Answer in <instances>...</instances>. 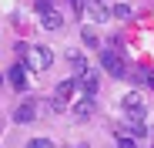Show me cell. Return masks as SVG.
I'll return each mask as SVG.
<instances>
[{"instance_id":"52a82bcc","label":"cell","mask_w":154,"mask_h":148,"mask_svg":"<svg viewBox=\"0 0 154 148\" xmlns=\"http://www.w3.org/2000/svg\"><path fill=\"white\" fill-rule=\"evenodd\" d=\"M14 121H17V125H30V121H37V101H23L14 111Z\"/></svg>"},{"instance_id":"9a60e30c","label":"cell","mask_w":154,"mask_h":148,"mask_svg":"<svg viewBox=\"0 0 154 148\" xmlns=\"http://www.w3.org/2000/svg\"><path fill=\"white\" fill-rule=\"evenodd\" d=\"M27 145H30V148H57V145L50 141V138H30Z\"/></svg>"},{"instance_id":"d6986e66","label":"cell","mask_w":154,"mask_h":148,"mask_svg":"<svg viewBox=\"0 0 154 148\" xmlns=\"http://www.w3.org/2000/svg\"><path fill=\"white\" fill-rule=\"evenodd\" d=\"M77 148H91V145H77Z\"/></svg>"},{"instance_id":"9c48e42d","label":"cell","mask_w":154,"mask_h":148,"mask_svg":"<svg viewBox=\"0 0 154 148\" xmlns=\"http://www.w3.org/2000/svg\"><path fill=\"white\" fill-rule=\"evenodd\" d=\"M77 84L84 88V94H87V98H97V71H87L84 78H77Z\"/></svg>"},{"instance_id":"4fadbf2b","label":"cell","mask_w":154,"mask_h":148,"mask_svg":"<svg viewBox=\"0 0 154 148\" xmlns=\"http://www.w3.org/2000/svg\"><path fill=\"white\" fill-rule=\"evenodd\" d=\"M131 14H134L131 4H114V7H111V17H114V20H131Z\"/></svg>"},{"instance_id":"3957f363","label":"cell","mask_w":154,"mask_h":148,"mask_svg":"<svg viewBox=\"0 0 154 148\" xmlns=\"http://www.w3.org/2000/svg\"><path fill=\"white\" fill-rule=\"evenodd\" d=\"M100 64H104V71L111 74V78H124V74H127V64L121 61L117 51H104V54H100Z\"/></svg>"},{"instance_id":"8992f818","label":"cell","mask_w":154,"mask_h":148,"mask_svg":"<svg viewBox=\"0 0 154 148\" xmlns=\"http://www.w3.org/2000/svg\"><path fill=\"white\" fill-rule=\"evenodd\" d=\"M7 81L14 84V91H27V67H23V61L7 71Z\"/></svg>"},{"instance_id":"7a4b0ae2","label":"cell","mask_w":154,"mask_h":148,"mask_svg":"<svg viewBox=\"0 0 154 148\" xmlns=\"http://www.w3.org/2000/svg\"><path fill=\"white\" fill-rule=\"evenodd\" d=\"M94 111H97V98H87V94L70 105V118L74 121H87V118H94Z\"/></svg>"},{"instance_id":"277c9868","label":"cell","mask_w":154,"mask_h":148,"mask_svg":"<svg viewBox=\"0 0 154 148\" xmlns=\"http://www.w3.org/2000/svg\"><path fill=\"white\" fill-rule=\"evenodd\" d=\"M144 111H124V125H127V135H134V138H141V135H147V125H144Z\"/></svg>"},{"instance_id":"5bb4252c","label":"cell","mask_w":154,"mask_h":148,"mask_svg":"<svg viewBox=\"0 0 154 148\" xmlns=\"http://www.w3.org/2000/svg\"><path fill=\"white\" fill-rule=\"evenodd\" d=\"M117 148H137L134 135H127V131H117Z\"/></svg>"},{"instance_id":"7c38bea8","label":"cell","mask_w":154,"mask_h":148,"mask_svg":"<svg viewBox=\"0 0 154 148\" xmlns=\"http://www.w3.org/2000/svg\"><path fill=\"white\" fill-rule=\"evenodd\" d=\"M124 111H144V98L137 91H127L124 94Z\"/></svg>"},{"instance_id":"ac0fdd59","label":"cell","mask_w":154,"mask_h":148,"mask_svg":"<svg viewBox=\"0 0 154 148\" xmlns=\"http://www.w3.org/2000/svg\"><path fill=\"white\" fill-rule=\"evenodd\" d=\"M67 4H70V14L77 17V14H81V7H84V0H67Z\"/></svg>"},{"instance_id":"30bf717a","label":"cell","mask_w":154,"mask_h":148,"mask_svg":"<svg viewBox=\"0 0 154 148\" xmlns=\"http://www.w3.org/2000/svg\"><path fill=\"white\" fill-rule=\"evenodd\" d=\"M74 91H77V78H70V81H60V84H57V91H54V98H60V101L67 105L70 98H74Z\"/></svg>"},{"instance_id":"ba28073f","label":"cell","mask_w":154,"mask_h":148,"mask_svg":"<svg viewBox=\"0 0 154 148\" xmlns=\"http://www.w3.org/2000/svg\"><path fill=\"white\" fill-rule=\"evenodd\" d=\"M87 14H91V20H94V24L111 20V7H107V4H100V0H91V4H87Z\"/></svg>"},{"instance_id":"6da1fadb","label":"cell","mask_w":154,"mask_h":148,"mask_svg":"<svg viewBox=\"0 0 154 148\" xmlns=\"http://www.w3.org/2000/svg\"><path fill=\"white\" fill-rule=\"evenodd\" d=\"M20 54H23V67H30V71H47L50 64H54V51L50 47H27V44H20Z\"/></svg>"},{"instance_id":"8fae6325","label":"cell","mask_w":154,"mask_h":148,"mask_svg":"<svg viewBox=\"0 0 154 148\" xmlns=\"http://www.w3.org/2000/svg\"><path fill=\"white\" fill-rule=\"evenodd\" d=\"M40 24H44V31H60V27H64V17H60L57 10H50V14L40 17Z\"/></svg>"},{"instance_id":"2e32d148","label":"cell","mask_w":154,"mask_h":148,"mask_svg":"<svg viewBox=\"0 0 154 148\" xmlns=\"http://www.w3.org/2000/svg\"><path fill=\"white\" fill-rule=\"evenodd\" d=\"M37 10H40V17L50 14V10H54V0H37Z\"/></svg>"},{"instance_id":"5b68a950","label":"cell","mask_w":154,"mask_h":148,"mask_svg":"<svg viewBox=\"0 0 154 148\" xmlns=\"http://www.w3.org/2000/svg\"><path fill=\"white\" fill-rule=\"evenodd\" d=\"M67 64H70V78H84V74L91 71L87 67V57L81 51H67Z\"/></svg>"},{"instance_id":"e0dca14e","label":"cell","mask_w":154,"mask_h":148,"mask_svg":"<svg viewBox=\"0 0 154 148\" xmlns=\"http://www.w3.org/2000/svg\"><path fill=\"white\" fill-rule=\"evenodd\" d=\"M81 37H84V44H87V47H97V37H94V31H91V27H87Z\"/></svg>"}]
</instances>
